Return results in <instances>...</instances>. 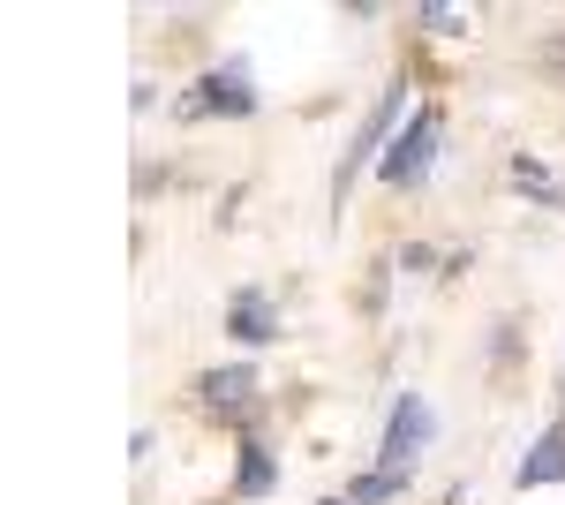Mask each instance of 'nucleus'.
Instances as JSON below:
<instances>
[{
  "instance_id": "f257e3e1",
  "label": "nucleus",
  "mask_w": 565,
  "mask_h": 505,
  "mask_svg": "<svg viewBox=\"0 0 565 505\" xmlns=\"http://www.w3.org/2000/svg\"><path fill=\"white\" fill-rule=\"evenodd\" d=\"M399 106H407V84L377 91V106L362 114V128H354V144H348V151H340V167H332V197H340V204H348L354 173L370 167V159H385V151H392V122H399Z\"/></svg>"
},
{
  "instance_id": "f03ea898",
  "label": "nucleus",
  "mask_w": 565,
  "mask_h": 505,
  "mask_svg": "<svg viewBox=\"0 0 565 505\" xmlns=\"http://www.w3.org/2000/svg\"><path fill=\"white\" fill-rule=\"evenodd\" d=\"M437 136H445V114L437 106H415V122L392 136V151L377 159V173H385L392 189H423L437 167Z\"/></svg>"
},
{
  "instance_id": "7ed1b4c3",
  "label": "nucleus",
  "mask_w": 565,
  "mask_h": 505,
  "mask_svg": "<svg viewBox=\"0 0 565 505\" xmlns=\"http://www.w3.org/2000/svg\"><path fill=\"white\" fill-rule=\"evenodd\" d=\"M430 438H437L430 400H423V392H399V400H392V415H385V438H377V467L415 475V461L430 453Z\"/></svg>"
},
{
  "instance_id": "20e7f679",
  "label": "nucleus",
  "mask_w": 565,
  "mask_h": 505,
  "mask_svg": "<svg viewBox=\"0 0 565 505\" xmlns=\"http://www.w3.org/2000/svg\"><path fill=\"white\" fill-rule=\"evenodd\" d=\"M181 114L189 122H204V114H234V122H249L257 114V84H249V69L242 61H226V69H204L189 98H181Z\"/></svg>"
},
{
  "instance_id": "39448f33",
  "label": "nucleus",
  "mask_w": 565,
  "mask_h": 505,
  "mask_svg": "<svg viewBox=\"0 0 565 505\" xmlns=\"http://www.w3.org/2000/svg\"><path fill=\"white\" fill-rule=\"evenodd\" d=\"M249 392H257V370H249V362H226V370H204V378H196V400H204L212 415H242Z\"/></svg>"
},
{
  "instance_id": "423d86ee",
  "label": "nucleus",
  "mask_w": 565,
  "mask_h": 505,
  "mask_svg": "<svg viewBox=\"0 0 565 505\" xmlns=\"http://www.w3.org/2000/svg\"><path fill=\"white\" fill-rule=\"evenodd\" d=\"M226 333L242 339V347H271V339H279V309H271V302L249 287V295L226 302Z\"/></svg>"
},
{
  "instance_id": "0eeeda50",
  "label": "nucleus",
  "mask_w": 565,
  "mask_h": 505,
  "mask_svg": "<svg viewBox=\"0 0 565 505\" xmlns=\"http://www.w3.org/2000/svg\"><path fill=\"white\" fill-rule=\"evenodd\" d=\"M543 483H565V422H551L521 453V491H543Z\"/></svg>"
},
{
  "instance_id": "6e6552de",
  "label": "nucleus",
  "mask_w": 565,
  "mask_h": 505,
  "mask_svg": "<svg viewBox=\"0 0 565 505\" xmlns=\"http://www.w3.org/2000/svg\"><path fill=\"white\" fill-rule=\"evenodd\" d=\"M271 483H279V461L249 438V445H242V467H234V498H264Z\"/></svg>"
},
{
  "instance_id": "1a4fd4ad",
  "label": "nucleus",
  "mask_w": 565,
  "mask_h": 505,
  "mask_svg": "<svg viewBox=\"0 0 565 505\" xmlns=\"http://www.w3.org/2000/svg\"><path fill=\"white\" fill-rule=\"evenodd\" d=\"M392 498H407V475L399 467H370V475L348 483V505H392Z\"/></svg>"
},
{
  "instance_id": "9d476101",
  "label": "nucleus",
  "mask_w": 565,
  "mask_h": 505,
  "mask_svg": "<svg viewBox=\"0 0 565 505\" xmlns=\"http://www.w3.org/2000/svg\"><path fill=\"white\" fill-rule=\"evenodd\" d=\"M505 173H513V189H527V197H543V204H558V211H565V189L551 181V167H543V159H527V151H521V159H513Z\"/></svg>"
},
{
  "instance_id": "9b49d317",
  "label": "nucleus",
  "mask_w": 565,
  "mask_h": 505,
  "mask_svg": "<svg viewBox=\"0 0 565 505\" xmlns=\"http://www.w3.org/2000/svg\"><path fill=\"white\" fill-rule=\"evenodd\" d=\"M415 15L430 23L437 39H460V31H468V15H460V8H437V0H430V8H415Z\"/></svg>"
},
{
  "instance_id": "f8f14e48",
  "label": "nucleus",
  "mask_w": 565,
  "mask_h": 505,
  "mask_svg": "<svg viewBox=\"0 0 565 505\" xmlns=\"http://www.w3.org/2000/svg\"><path fill=\"white\" fill-rule=\"evenodd\" d=\"M324 505H348V498H324Z\"/></svg>"
}]
</instances>
